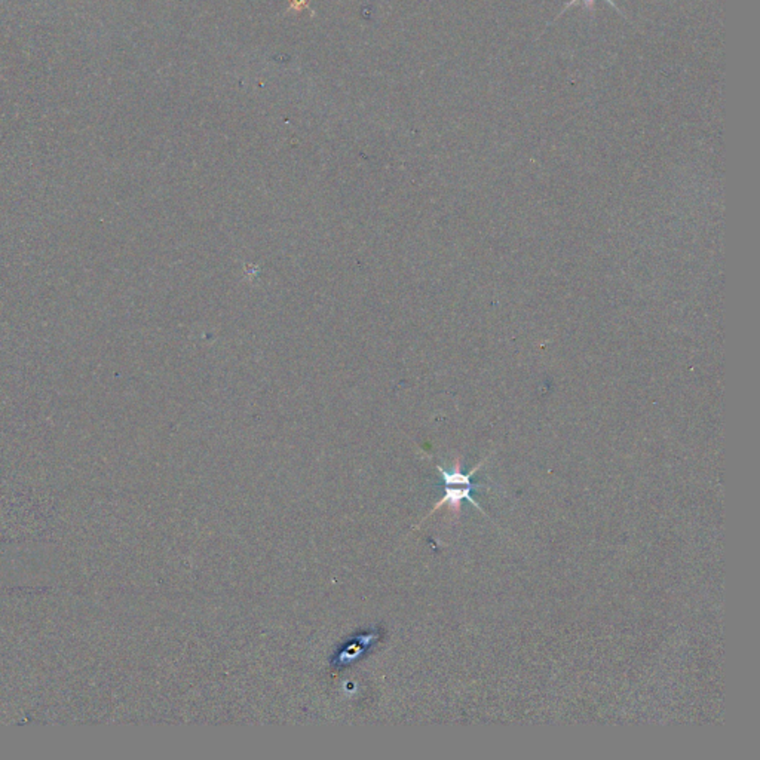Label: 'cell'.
I'll return each mask as SVG.
<instances>
[{
	"mask_svg": "<svg viewBox=\"0 0 760 760\" xmlns=\"http://www.w3.org/2000/svg\"><path fill=\"white\" fill-rule=\"evenodd\" d=\"M474 489V485H462V487H456V485H446V493H444V497L439 501L434 508L430 514H428L425 518H428L430 516H432L434 513H437L438 508H441L444 505H448L450 511H453V513L458 516L459 511H460V506H462V502L463 501H468L471 502L474 506H477L478 511H481L483 514H485L484 511L481 509V506L474 501V499L471 497V490ZM423 518V520H425ZM422 520V521H423Z\"/></svg>",
	"mask_w": 760,
	"mask_h": 760,
	"instance_id": "6da1fadb",
	"label": "cell"
},
{
	"mask_svg": "<svg viewBox=\"0 0 760 760\" xmlns=\"http://www.w3.org/2000/svg\"><path fill=\"white\" fill-rule=\"evenodd\" d=\"M485 460H487V458H485L483 462H480L477 467L472 468L469 474H463V472H462V463H460L459 458L455 460V467H453V469H451V471H446L444 468H441L439 465H437V469L439 471V474H441V478H443V481H444L446 485H474V484L471 483L472 475L483 467V463H484Z\"/></svg>",
	"mask_w": 760,
	"mask_h": 760,
	"instance_id": "7a4b0ae2",
	"label": "cell"
},
{
	"mask_svg": "<svg viewBox=\"0 0 760 760\" xmlns=\"http://www.w3.org/2000/svg\"><path fill=\"white\" fill-rule=\"evenodd\" d=\"M578 2H584V6H585V8H592V6H594V2H596V0H570V2H569V3L566 5V6H564V9L562 10V14H564V12H566V10H567V9L570 8V6H573V5H576ZM604 2H608V3L611 5V6H613V8H615V9L618 10V12H620V14H621V15L624 17V12H622V10L620 9V6H618V5H616V3L613 2V0H604ZM562 14H560V15H562ZM560 15H557V17H555V20H557L558 17H560Z\"/></svg>",
	"mask_w": 760,
	"mask_h": 760,
	"instance_id": "3957f363",
	"label": "cell"
}]
</instances>
